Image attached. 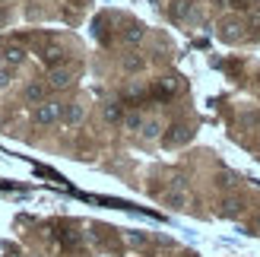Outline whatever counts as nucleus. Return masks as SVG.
Instances as JSON below:
<instances>
[{"instance_id": "obj_9", "label": "nucleus", "mask_w": 260, "mask_h": 257, "mask_svg": "<svg viewBox=\"0 0 260 257\" xmlns=\"http://www.w3.org/2000/svg\"><path fill=\"white\" fill-rule=\"evenodd\" d=\"M22 57H25L22 45H13V42L4 45V60H7V63H22Z\"/></svg>"}, {"instance_id": "obj_20", "label": "nucleus", "mask_w": 260, "mask_h": 257, "mask_svg": "<svg viewBox=\"0 0 260 257\" xmlns=\"http://www.w3.org/2000/svg\"><path fill=\"white\" fill-rule=\"evenodd\" d=\"M7 83H10V73H7V70H0V86H7Z\"/></svg>"}, {"instance_id": "obj_12", "label": "nucleus", "mask_w": 260, "mask_h": 257, "mask_svg": "<svg viewBox=\"0 0 260 257\" xmlns=\"http://www.w3.org/2000/svg\"><path fill=\"white\" fill-rule=\"evenodd\" d=\"M124 42L127 45H140L143 42V25H137V22L127 25V29H124Z\"/></svg>"}, {"instance_id": "obj_17", "label": "nucleus", "mask_w": 260, "mask_h": 257, "mask_svg": "<svg viewBox=\"0 0 260 257\" xmlns=\"http://www.w3.org/2000/svg\"><path fill=\"white\" fill-rule=\"evenodd\" d=\"M124 67H127V70H140V67H143V57H137V54L124 57Z\"/></svg>"}, {"instance_id": "obj_10", "label": "nucleus", "mask_w": 260, "mask_h": 257, "mask_svg": "<svg viewBox=\"0 0 260 257\" xmlns=\"http://www.w3.org/2000/svg\"><path fill=\"white\" fill-rule=\"evenodd\" d=\"M241 213V200L238 197H225L222 203H219V216H229V219H232V216H238Z\"/></svg>"}, {"instance_id": "obj_14", "label": "nucleus", "mask_w": 260, "mask_h": 257, "mask_svg": "<svg viewBox=\"0 0 260 257\" xmlns=\"http://www.w3.org/2000/svg\"><path fill=\"white\" fill-rule=\"evenodd\" d=\"M124 127H127V131H143V114H140V111L127 114V118H124Z\"/></svg>"}, {"instance_id": "obj_11", "label": "nucleus", "mask_w": 260, "mask_h": 257, "mask_svg": "<svg viewBox=\"0 0 260 257\" xmlns=\"http://www.w3.org/2000/svg\"><path fill=\"white\" fill-rule=\"evenodd\" d=\"M38 57H42L45 63H51V67H57V63L63 60V51L57 48V45H48L45 51H42V54H38Z\"/></svg>"}, {"instance_id": "obj_2", "label": "nucleus", "mask_w": 260, "mask_h": 257, "mask_svg": "<svg viewBox=\"0 0 260 257\" xmlns=\"http://www.w3.org/2000/svg\"><path fill=\"white\" fill-rule=\"evenodd\" d=\"M165 203L172 210H184L187 207V190H184V181H181V178H175V184L165 190Z\"/></svg>"}, {"instance_id": "obj_1", "label": "nucleus", "mask_w": 260, "mask_h": 257, "mask_svg": "<svg viewBox=\"0 0 260 257\" xmlns=\"http://www.w3.org/2000/svg\"><path fill=\"white\" fill-rule=\"evenodd\" d=\"M32 118H35V124H57L60 121V105L57 102H38Z\"/></svg>"}, {"instance_id": "obj_18", "label": "nucleus", "mask_w": 260, "mask_h": 257, "mask_svg": "<svg viewBox=\"0 0 260 257\" xmlns=\"http://www.w3.org/2000/svg\"><path fill=\"white\" fill-rule=\"evenodd\" d=\"M229 7H235V10H248V7H251V0H232Z\"/></svg>"}, {"instance_id": "obj_3", "label": "nucleus", "mask_w": 260, "mask_h": 257, "mask_svg": "<svg viewBox=\"0 0 260 257\" xmlns=\"http://www.w3.org/2000/svg\"><path fill=\"white\" fill-rule=\"evenodd\" d=\"M73 83V70H67V67H51V73H48V86L51 89H67Z\"/></svg>"}, {"instance_id": "obj_19", "label": "nucleus", "mask_w": 260, "mask_h": 257, "mask_svg": "<svg viewBox=\"0 0 260 257\" xmlns=\"http://www.w3.org/2000/svg\"><path fill=\"white\" fill-rule=\"evenodd\" d=\"M222 184L232 187V184H235V175H229V172H225V175H222Z\"/></svg>"}, {"instance_id": "obj_16", "label": "nucleus", "mask_w": 260, "mask_h": 257, "mask_svg": "<svg viewBox=\"0 0 260 257\" xmlns=\"http://www.w3.org/2000/svg\"><path fill=\"white\" fill-rule=\"evenodd\" d=\"M146 232H127V245H134V248H143V245H146Z\"/></svg>"}, {"instance_id": "obj_13", "label": "nucleus", "mask_w": 260, "mask_h": 257, "mask_svg": "<svg viewBox=\"0 0 260 257\" xmlns=\"http://www.w3.org/2000/svg\"><path fill=\"white\" fill-rule=\"evenodd\" d=\"M25 99H29V102H35V105H38V102H45V86H42V83H32V86H25Z\"/></svg>"}, {"instance_id": "obj_21", "label": "nucleus", "mask_w": 260, "mask_h": 257, "mask_svg": "<svg viewBox=\"0 0 260 257\" xmlns=\"http://www.w3.org/2000/svg\"><path fill=\"white\" fill-rule=\"evenodd\" d=\"M254 232H260V216H257V219H254Z\"/></svg>"}, {"instance_id": "obj_22", "label": "nucleus", "mask_w": 260, "mask_h": 257, "mask_svg": "<svg viewBox=\"0 0 260 257\" xmlns=\"http://www.w3.org/2000/svg\"><path fill=\"white\" fill-rule=\"evenodd\" d=\"M0 19H4V16H0Z\"/></svg>"}, {"instance_id": "obj_4", "label": "nucleus", "mask_w": 260, "mask_h": 257, "mask_svg": "<svg viewBox=\"0 0 260 257\" xmlns=\"http://www.w3.org/2000/svg\"><path fill=\"white\" fill-rule=\"evenodd\" d=\"M178 89H181V83L175 80V76H162V80H155V89H152V92L159 95V99H168V95H175Z\"/></svg>"}, {"instance_id": "obj_6", "label": "nucleus", "mask_w": 260, "mask_h": 257, "mask_svg": "<svg viewBox=\"0 0 260 257\" xmlns=\"http://www.w3.org/2000/svg\"><path fill=\"white\" fill-rule=\"evenodd\" d=\"M187 137H190V131H187V127H184V124H175L172 131H168V134L162 137V143H165V146H181Z\"/></svg>"}, {"instance_id": "obj_15", "label": "nucleus", "mask_w": 260, "mask_h": 257, "mask_svg": "<svg viewBox=\"0 0 260 257\" xmlns=\"http://www.w3.org/2000/svg\"><path fill=\"white\" fill-rule=\"evenodd\" d=\"M159 131H162L159 121H146V124H143V137H146V140H155V137H159Z\"/></svg>"}, {"instance_id": "obj_5", "label": "nucleus", "mask_w": 260, "mask_h": 257, "mask_svg": "<svg viewBox=\"0 0 260 257\" xmlns=\"http://www.w3.org/2000/svg\"><path fill=\"white\" fill-rule=\"evenodd\" d=\"M83 118H86V108H83V105H76V102H73V105H67V108H60V121H63V124H70V127H76Z\"/></svg>"}, {"instance_id": "obj_7", "label": "nucleus", "mask_w": 260, "mask_h": 257, "mask_svg": "<svg viewBox=\"0 0 260 257\" xmlns=\"http://www.w3.org/2000/svg\"><path fill=\"white\" fill-rule=\"evenodd\" d=\"M219 29H222V38H238L241 35V19H235V16H229V19H222V25H219Z\"/></svg>"}, {"instance_id": "obj_8", "label": "nucleus", "mask_w": 260, "mask_h": 257, "mask_svg": "<svg viewBox=\"0 0 260 257\" xmlns=\"http://www.w3.org/2000/svg\"><path fill=\"white\" fill-rule=\"evenodd\" d=\"M102 114H105V121H108V124L124 121V108H121V102H108V105L102 108Z\"/></svg>"}]
</instances>
